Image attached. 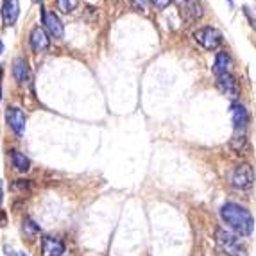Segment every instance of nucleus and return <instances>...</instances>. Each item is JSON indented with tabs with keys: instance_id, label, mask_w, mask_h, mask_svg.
<instances>
[{
	"instance_id": "obj_1",
	"label": "nucleus",
	"mask_w": 256,
	"mask_h": 256,
	"mask_svg": "<svg viewBox=\"0 0 256 256\" xmlns=\"http://www.w3.org/2000/svg\"><path fill=\"white\" fill-rule=\"evenodd\" d=\"M220 218L236 236H249L254 230V218L248 210L235 202H226L220 208Z\"/></svg>"
},
{
	"instance_id": "obj_2",
	"label": "nucleus",
	"mask_w": 256,
	"mask_h": 256,
	"mask_svg": "<svg viewBox=\"0 0 256 256\" xmlns=\"http://www.w3.org/2000/svg\"><path fill=\"white\" fill-rule=\"evenodd\" d=\"M215 242L226 256H246V248L242 246L238 236L222 228L215 230Z\"/></svg>"
},
{
	"instance_id": "obj_3",
	"label": "nucleus",
	"mask_w": 256,
	"mask_h": 256,
	"mask_svg": "<svg viewBox=\"0 0 256 256\" xmlns=\"http://www.w3.org/2000/svg\"><path fill=\"white\" fill-rule=\"evenodd\" d=\"M230 183L236 190H251L252 184H254V172H252V166L248 163H242V165L235 166V170L231 172Z\"/></svg>"
},
{
	"instance_id": "obj_4",
	"label": "nucleus",
	"mask_w": 256,
	"mask_h": 256,
	"mask_svg": "<svg viewBox=\"0 0 256 256\" xmlns=\"http://www.w3.org/2000/svg\"><path fill=\"white\" fill-rule=\"evenodd\" d=\"M194 38H196V42L199 43V45H202L206 50H215V48L220 47V43H222V34L217 29H214V27H202V29L196 30Z\"/></svg>"
},
{
	"instance_id": "obj_5",
	"label": "nucleus",
	"mask_w": 256,
	"mask_h": 256,
	"mask_svg": "<svg viewBox=\"0 0 256 256\" xmlns=\"http://www.w3.org/2000/svg\"><path fill=\"white\" fill-rule=\"evenodd\" d=\"M42 20H43V24H45V29L48 30V34L54 36V38H63V34H64L63 24H61L60 18L56 16L54 13H50V11H47V9H43Z\"/></svg>"
},
{
	"instance_id": "obj_6",
	"label": "nucleus",
	"mask_w": 256,
	"mask_h": 256,
	"mask_svg": "<svg viewBox=\"0 0 256 256\" xmlns=\"http://www.w3.org/2000/svg\"><path fill=\"white\" fill-rule=\"evenodd\" d=\"M6 118H8L9 128L13 129L18 136H22L24 131H26V115H24V111L18 110V108H9L6 111Z\"/></svg>"
},
{
	"instance_id": "obj_7",
	"label": "nucleus",
	"mask_w": 256,
	"mask_h": 256,
	"mask_svg": "<svg viewBox=\"0 0 256 256\" xmlns=\"http://www.w3.org/2000/svg\"><path fill=\"white\" fill-rule=\"evenodd\" d=\"M217 88L222 92V94L228 95V97H231V98L238 97V84H236L235 77L231 76L230 72L222 74V76H217Z\"/></svg>"
},
{
	"instance_id": "obj_8",
	"label": "nucleus",
	"mask_w": 256,
	"mask_h": 256,
	"mask_svg": "<svg viewBox=\"0 0 256 256\" xmlns=\"http://www.w3.org/2000/svg\"><path fill=\"white\" fill-rule=\"evenodd\" d=\"M231 120H233V126H235L236 131H244L246 126H248V122H249L248 110L240 102L231 104Z\"/></svg>"
},
{
	"instance_id": "obj_9",
	"label": "nucleus",
	"mask_w": 256,
	"mask_h": 256,
	"mask_svg": "<svg viewBox=\"0 0 256 256\" xmlns=\"http://www.w3.org/2000/svg\"><path fill=\"white\" fill-rule=\"evenodd\" d=\"M64 244L54 236H45L42 240V254L43 256H63Z\"/></svg>"
},
{
	"instance_id": "obj_10",
	"label": "nucleus",
	"mask_w": 256,
	"mask_h": 256,
	"mask_svg": "<svg viewBox=\"0 0 256 256\" xmlns=\"http://www.w3.org/2000/svg\"><path fill=\"white\" fill-rule=\"evenodd\" d=\"M30 45L36 52H43L47 50L48 45H50V40H48L47 32L42 29V27H34L30 30Z\"/></svg>"
},
{
	"instance_id": "obj_11",
	"label": "nucleus",
	"mask_w": 256,
	"mask_h": 256,
	"mask_svg": "<svg viewBox=\"0 0 256 256\" xmlns=\"http://www.w3.org/2000/svg\"><path fill=\"white\" fill-rule=\"evenodd\" d=\"M20 13V4L18 0H4L2 4V18H4L6 26H13Z\"/></svg>"
},
{
	"instance_id": "obj_12",
	"label": "nucleus",
	"mask_w": 256,
	"mask_h": 256,
	"mask_svg": "<svg viewBox=\"0 0 256 256\" xmlns=\"http://www.w3.org/2000/svg\"><path fill=\"white\" fill-rule=\"evenodd\" d=\"M13 76H14V79H16L18 82H20V84H26V82L29 81V68H27L26 60L18 58V60L14 61Z\"/></svg>"
},
{
	"instance_id": "obj_13",
	"label": "nucleus",
	"mask_w": 256,
	"mask_h": 256,
	"mask_svg": "<svg viewBox=\"0 0 256 256\" xmlns=\"http://www.w3.org/2000/svg\"><path fill=\"white\" fill-rule=\"evenodd\" d=\"M230 64H231V61H230V56H228V52H218L217 58H215V63H214L215 77L230 72Z\"/></svg>"
},
{
	"instance_id": "obj_14",
	"label": "nucleus",
	"mask_w": 256,
	"mask_h": 256,
	"mask_svg": "<svg viewBox=\"0 0 256 256\" xmlns=\"http://www.w3.org/2000/svg\"><path fill=\"white\" fill-rule=\"evenodd\" d=\"M11 160H13V165L18 172H27L30 168V162L26 154H22L20 150H13L11 152Z\"/></svg>"
},
{
	"instance_id": "obj_15",
	"label": "nucleus",
	"mask_w": 256,
	"mask_h": 256,
	"mask_svg": "<svg viewBox=\"0 0 256 256\" xmlns=\"http://www.w3.org/2000/svg\"><path fill=\"white\" fill-rule=\"evenodd\" d=\"M231 149L236 150V152H244L246 147H248V138H246V132L244 131H236L231 138Z\"/></svg>"
},
{
	"instance_id": "obj_16",
	"label": "nucleus",
	"mask_w": 256,
	"mask_h": 256,
	"mask_svg": "<svg viewBox=\"0 0 256 256\" xmlns=\"http://www.w3.org/2000/svg\"><path fill=\"white\" fill-rule=\"evenodd\" d=\"M77 4H79V0H58V9L61 13H70L77 8Z\"/></svg>"
},
{
	"instance_id": "obj_17",
	"label": "nucleus",
	"mask_w": 256,
	"mask_h": 256,
	"mask_svg": "<svg viewBox=\"0 0 256 256\" xmlns=\"http://www.w3.org/2000/svg\"><path fill=\"white\" fill-rule=\"evenodd\" d=\"M24 231L27 233V236H29V238H34V236L40 233V228L36 226L30 218H26V220H24Z\"/></svg>"
},
{
	"instance_id": "obj_18",
	"label": "nucleus",
	"mask_w": 256,
	"mask_h": 256,
	"mask_svg": "<svg viewBox=\"0 0 256 256\" xmlns=\"http://www.w3.org/2000/svg\"><path fill=\"white\" fill-rule=\"evenodd\" d=\"M186 11L190 13V18H192V20H196V18H199L202 14L201 8H199V4H196V2H190V4L186 6Z\"/></svg>"
},
{
	"instance_id": "obj_19",
	"label": "nucleus",
	"mask_w": 256,
	"mask_h": 256,
	"mask_svg": "<svg viewBox=\"0 0 256 256\" xmlns=\"http://www.w3.org/2000/svg\"><path fill=\"white\" fill-rule=\"evenodd\" d=\"M131 4H132V8L138 9V11H146L149 0H131Z\"/></svg>"
},
{
	"instance_id": "obj_20",
	"label": "nucleus",
	"mask_w": 256,
	"mask_h": 256,
	"mask_svg": "<svg viewBox=\"0 0 256 256\" xmlns=\"http://www.w3.org/2000/svg\"><path fill=\"white\" fill-rule=\"evenodd\" d=\"M152 4L156 6L158 9H165L166 6L170 4V0H152Z\"/></svg>"
},
{
	"instance_id": "obj_21",
	"label": "nucleus",
	"mask_w": 256,
	"mask_h": 256,
	"mask_svg": "<svg viewBox=\"0 0 256 256\" xmlns=\"http://www.w3.org/2000/svg\"><path fill=\"white\" fill-rule=\"evenodd\" d=\"M174 2H176L178 6H180V8H183V6H186L188 0H174Z\"/></svg>"
},
{
	"instance_id": "obj_22",
	"label": "nucleus",
	"mask_w": 256,
	"mask_h": 256,
	"mask_svg": "<svg viewBox=\"0 0 256 256\" xmlns=\"http://www.w3.org/2000/svg\"><path fill=\"white\" fill-rule=\"evenodd\" d=\"M2 50H4V43L0 42V54H2Z\"/></svg>"
},
{
	"instance_id": "obj_23",
	"label": "nucleus",
	"mask_w": 256,
	"mask_h": 256,
	"mask_svg": "<svg viewBox=\"0 0 256 256\" xmlns=\"http://www.w3.org/2000/svg\"><path fill=\"white\" fill-rule=\"evenodd\" d=\"M228 4H230V6H233V0H228Z\"/></svg>"
},
{
	"instance_id": "obj_24",
	"label": "nucleus",
	"mask_w": 256,
	"mask_h": 256,
	"mask_svg": "<svg viewBox=\"0 0 256 256\" xmlns=\"http://www.w3.org/2000/svg\"><path fill=\"white\" fill-rule=\"evenodd\" d=\"M220 256H226V254H224V252H222V254H220Z\"/></svg>"
},
{
	"instance_id": "obj_25",
	"label": "nucleus",
	"mask_w": 256,
	"mask_h": 256,
	"mask_svg": "<svg viewBox=\"0 0 256 256\" xmlns=\"http://www.w3.org/2000/svg\"><path fill=\"white\" fill-rule=\"evenodd\" d=\"M34 2H40V0H34Z\"/></svg>"
},
{
	"instance_id": "obj_26",
	"label": "nucleus",
	"mask_w": 256,
	"mask_h": 256,
	"mask_svg": "<svg viewBox=\"0 0 256 256\" xmlns=\"http://www.w3.org/2000/svg\"><path fill=\"white\" fill-rule=\"evenodd\" d=\"M22 256H26V254H22Z\"/></svg>"
},
{
	"instance_id": "obj_27",
	"label": "nucleus",
	"mask_w": 256,
	"mask_h": 256,
	"mask_svg": "<svg viewBox=\"0 0 256 256\" xmlns=\"http://www.w3.org/2000/svg\"><path fill=\"white\" fill-rule=\"evenodd\" d=\"M0 94H2V92H0Z\"/></svg>"
}]
</instances>
